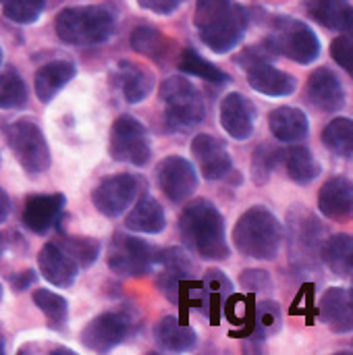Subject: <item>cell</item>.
Returning <instances> with one entry per match:
<instances>
[{
	"mask_svg": "<svg viewBox=\"0 0 353 355\" xmlns=\"http://www.w3.org/2000/svg\"><path fill=\"white\" fill-rule=\"evenodd\" d=\"M179 235L185 248L204 260L223 262L231 254L225 218L218 208L204 198H198L183 208L179 216Z\"/></svg>",
	"mask_w": 353,
	"mask_h": 355,
	"instance_id": "6da1fadb",
	"label": "cell"
},
{
	"mask_svg": "<svg viewBox=\"0 0 353 355\" xmlns=\"http://www.w3.org/2000/svg\"><path fill=\"white\" fill-rule=\"evenodd\" d=\"M233 243L239 254L270 262L281 252L283 225L266 206H252L235 223Z\"/></svg>",
	"mask_w": 353,
	"mask_h": 355,
	"instance_id": "7a4b0ae2",
	"label": "cell"
},
{
	"mask_svg": "<svg viewBox=\"0 0 353 355\" xmlns=\"http://www.w3.org/2000/svg\"><path fill=\"white\" fill-rule=\"evenodd\" d=\"M56 35L71 46L104 44L114 31V15L104 6H71L58 12Z\"/></svg>",
	"mask_w": 353,
	"mask_h": 355,
	"instance_id": "3957f363",
	"label": "cell"
},
{
	"mask_svg": "<svg viewBox=\"0 0 353 355\" xmlns=\"http://www.w3.org/2000/svg\"><path fill=\"white\" fill-rule=\"evenodd\" d=\"M160 100L164 102V123L173 133H185L198 127L206 116L204 98L198 87L181 77L173 75L160 85Z\"/></svg>",
	"mask_w": 353,
	"mask_h": 355,
	"instance_id": "277c9868",
	"label": "cell"
},
{
	"mask_svg": "<svg viewBox=\"0 0 353 355\" xmlns=\"http://www.w3.org/2000/svg\"><path fill=\"white\" fill-rule=\"evenodd\" d=\"M275 56L291 58L298 64H310L320 56V40L314 29L291 17H279L273 25V33L264 40Z\"/></svg>",
	"mask_w": 353,
	"mask_h": 355,
	"instance_id": "5b68a950",
	"label": "cell"
},
{
	"mask_svg": "<svg viewBox=\"0 0 353 355\" xmlns=\"http://www.w3.org/2000/svg\"><path fill=\"white\" fill-rule=\"evenodd\" d=\"M4 135H6V144L12 150L17 162L21 164V168L27 175L37 177L48 171L50 148H48V141H46L42 129L37 127V123H33L29 119L15 121L6 127Z\"/></svg>",
	"mask_w": 353,
	"mask_h": 355,
	"instance_id": "8992f818",
	"label": "cell"
},
{
	"mask_svg": "<svg viewBox=\"0 0 353 355\" xmlns=\"http://www.w3.org/2000/svg\"><path fill=\"white\" fill-rule=\"evenodd\" d=\"M158 252L148 241L127 235V233H114L110 248H108V268L125 279H139L150 275L156 268Z\"/></svg>",
	"mask_w": 353,
	"mask_h": 355,
	"instance_id": "52a82bcc",
	"label": "cell"
},
{
	"mask_svg": "<svg viewBox=\"0 0 353 355\" xmlns=\"http://www.w3.org/2000/svg\"><path fill=\"white\" fill-rule=\"evenodd\" d=\"M110 156L117 162L146 166L152 156L148 129L133 114H121L110 129Z\"/></svg>",
	"mask_w": 353,
	"mask_h": 355,
	"instance_id": "ba28073f",
	"label": "cell"
},
{
	"mask_svg": "<svg viewBox=\"0 0 353 355\" xmlns=\"http://www.w3.org/2000/svg\"><path fill=\"white\" fill-rule=\"evenodd\" d=\"M144 191H146V179L131 173H119L100 181V185L92 193V202L102 216L117 218L123 212H127V208H131L133 202Z\"/></svg>",
	"mask_w": 353,
	"mask_h": 355,
	"instance_id": "9c48e42d",
	"label": "cell"
},
{
	"mask_svg": "<svg viewBox=\"0 0 353 355\" xmlns=\"http://www.w3.org/2000/svg\"><path fill=\"white\" fill-rule=\"evenodd\" d=\"M248 25H250L248 8L233 2L231 6H227L221 15H216L212 21H208L198 31H200L202 42L212 52H216V54H229L246 37Z\"/></svg>",
	"mask_w": 353,
	"mask_h": 355,
	"instance_id": "30bf717a",
	"label": "cell"
},
{
	"mask_svg": "<svg viewBox=\"0 0 353 355\" xmlns=\"http://www.w3.org/2000/svg\"><path fill=\"white\" fill-rule=\"evenodd\" d=\"M131 333H133L131 316L123 310H114V312H104L94 320H89L83 327L79 339L85 349L96 354H108L114 347H119L123 341H127Z\"/></svg>",
	"mask_w": 353,
	"mask_h": 355,
	"instance_id": "8fae6325",
	"label": "cell"
},
{
	"mask_svg": "<svg viewBox=\"0 0 353 355\" xmlns=\"http://www.w3.org/2000/svg\"><path fill=\"white\" fill-rule=\"evenodd\" d=\"M156 268H160L158 279H156L158 291L169 302L179 304L187 281L193 279V262L189 254L183 248H166L158 252Z\"/></svg>",
	"mask_w": 353,
	"mask_h": 355,
	"instance_id": "7c38bea8",
	"label": "cell"
},
{
	"mask_svg": "<svg viewBox=\"0 0 353 355\" xmlns=\"http://www.w3.org/2000/svg\"><path fill=\"white\" fill-rule=\"evenodd\" d=\"M156 181L173 204H183L198 189V171L183 156H166L156 166Z\"/></svg>",
	"mask_w": 353,
	"mask_h": 355,
	"instance_id": "4fadbf2b",
	"label": "cell"
},
{
	"mask_svg": "<svg viewBox=\"0 0 353 355\" xmlns=\"http://www.w3.org/2000/svg\"><path fill=\"white\" fill-rule=\"evenodd\" d=\"M189 150L200 175L208 181H221L233 171V158L225 141L210 133H198L191 139Z\"/></svg>",
	"mask_w": 353,
	"mask_h": 355,
	"instance_id": "5bb4252c",
	"label": "cell"
},
{
	"mask_svg": "<svg viewBox=\"0 0 353 355\" xmlns=\"http://www.w3.org/2000/svg\"><path fill=\"white\" fill-rule=\"evenodd\" d=\"M218 116H221V127L229 137L237 141H246L252 137L256 125V106L248 96L239 92L227 94L221 102Z\"/></svg>",
	"mask_w": 353,
	"mask_h": 355,
	"instance_id": "9a60e30c",
	"label": "cell"
},
{
	"mask_svg": "<svg viewBox=\"0 0 353 355\" xmlns=\"http://www.w3.org/2000/svg\"><path fill=\"white\" fill-rule=\"evenodd\" d=\"M233 283L231 279L218 270V268H210L206 270L204 279L198 285L196 297H193V308H198L212 324H218V318L223 314V306L227 302V297L233 293Z\"/></svg>",
	"mask_w": 353,
	"mask_h": 355,
	"instance_id": "2e32d148",
	"label": "cell"
},
{
	"mask_svg": "<svg viewBox=\"0 0 353 355\" xmlns=\"http://www.w3.org/2000/svg\"><path fill=\"white\" fill-rule=\"evenodd\" d=\"M67 198L62 193L29 196L23 208V225L35 235H46L62 216Z\"/></svg>",
	"mask_w": 353,
	"mask_h": 355,
	"instance_id": "e0dca14e",
	"label": "cell"
},
{
	"mask_svg": "<svg viewBox=\"0 0 353 355\" xmlns=\"http://www.w3.org/2000/svg\"><path fill=\"white\" fill-rule=\"evenodd\" d=\"M306 98L320 112H337L345 104V89L341 79L331 69L320 67L306 83Z\"/></svg>",
	"mask_w": 353,
	"mask_h": 355,
	"instance_id": "ac0fdd59",
	"label": "cell"
},
{
	"mask_svg": "<svg viewBox=\"0 0 353 355\" xmlns=\"http://www.w3.org/2000/svg\"><path fill=\"white\" fill-rule=\"evenodd\" d=\"M37 266H40L42 277L50 285H54L58 289L71 287L77 281L79 270H81L77 266V262L56 241H50V243H46L40 250V254H37Z\"/></svg>",
	"mask_w": 353,
	"mask_h": 355,
	"instance_id": "d6986e66",
	"label": "cell"
},
{
	"mask_svg": "<svg viewBox=\"0 0 353 355\" xmlns=\"http://www.w3.org/2000/svg\"><path fill=\"white\" fill-rule=\"evenodd\" d=\"M318 208L333 223H347L353 212V185L347 177L329 179L318 191Z\"/></svg>",
	"mask_w": 353,
	"mask_h": 355,
	"instance_id": "ffe728a7",
	"label": "cell"
},
{
	"mask_svg": "<svg viewBox=\"0 0 353 355\" xmlns=\"http://www.w3.org/2000/svg\"><path fill=\"white\" fill-rule=\"evenodd\" d=\"M320 320L337 335H345L353 329V295L352 289L331 287L318 304Z\"/></svg>",
	"mask_w": 353,
	"mask_h": 355,
	"instance_id": "44dd1931",
	"label": "cell"
},
{
	"mask_svg": "<svg viewBox=\"0 0 353 355\" xmlns=\"http://www.w3.org/2000/svg\"><path fill=\"white\" fill-rule=\"evenodd\" d=\"M246 71H248V83L252 85V89H256L262 96L285 98L298 89V79L293 75L273 67L270 62H258Z\"/></svg>",
	"mask_w": 353,
	"mask_h": 355,
	"instance_id": "7402d4cb",
	"label": "cell"
},
{
	"mask_svg": "<svg viewBox=\"0 0 353 355\" xmlns=\"http://www.w3.org/2000/svg\"><path fill=\"white\" fill-rule=\"evenodd\" d=\"M112 81L129 104H137L146 100L150 92L154 89V75L141 64L131 62V60H121L117 64Z\"/></svg>",
	"mask_w": 353,
	"mask_h": 355,
	"instance_id": "603a6c76",
	"label": "cell"
},
{
	"mask_svg": "<svg viewBox=\"0 0 353 355\" xmlns=\"http://www.w3.org/2000/svg\"><path fill=\"white\" fill-rule=\"evenodd\" d=\"M154 341L162 352L187 354L198 345V333L177 316H164L154 324Z\"/></svg>",
	"mask_w": 353,
	"mask_h": 355,
	"instance_id": "cb8c5ba5",
	"label": "cell"
},
{
	"mask_svg": "<svg viewBox=\"0 0 353 355\" xmlns=\"http://www.w3.org/2000/svg\"><path fill=\"white\" fill-rule=\"evenodd\" d=\"M125 227L129 231H133V233L158 235L166 227V216H164L162 206L152 196L141 193L133 202V206H131V210H129V214L125 218Z\"/></svg>",
	"mask_w": 353,
	"mask_h": 355,
	"instance_id": "d4e9b609",
	"label": "cell"
},
{
	"mask_svg": "<svg viewBox=\"0 0 353 355\" xmlns=\"http://www.w3.org/2000/svg\"><path fill=\"white\" fill-rule=\"evenodd\" d=\"M268 127L275 139L283 144H298L310 133V123L304 110L293 106H279L268 114Z\"/></svg>",
	"mask_w": 353,
	"mask_h": 355,
	"instance_id": "484cf974",
	"label": "cell"
},
{
	"mask_svg": "<svg viewBox=\"0 0 353 355\" xmlns=\"http://www.w3.org/2000/svg\"><path fill=\"white\" fill-rule=\"evenodd\" d=\"M77 67L69 60H52L37 69L33 79V89L40 102L48 104L56 98V94L75 77Z\"/></svg>",
	"mask_w": 353,
	"mask_h": 355,
	"instance_id": "4316f807",
	"label": "cell"
},
{
	"mask_svg": "<svg viewBox=\"0 0 353 355\" xmlns=\"http://www.w3.org/2000/svg\"><path fill=\"white\" fill-rule=\"evenodd\" d=\"M322 262L335 277L350 279L353 270V239L347 233L333 235L320 245Z\"/></svg>",
	"mask_w": 353,
	"mask_h": 355,
	"instance_id": "83f0119b",
	"label": "cell"
},
{
	"mask_svg": "<svg viewBox=\"0 0 353 355\" xmlns=\"http://www.w3.org/2000/svg\"><path fill=\"white\" fill-rule=\"evenodd\" d=\"M308 15L327 29H352V6L347 0H308Z\"/></svg>",
	"mask_w": 353,
	"mask_h": 355,
	"instance_id": "f1b7e54d",
	"label": "cell"
},
{
	"mask_svg": "<svg viewBox=\"0 0 353 355\" xmlns=\"http://www.w3.org/2000/svg\"><path fill=\"white\" fill-rule=\"evenodd\" d=\"M281 162L285 164V171L293 183L308 185L320 175V162L312 154V150L304 146H293L287 150H281Z\"/></svg>",
	"mask_w": 353,
	"mask_h": 355,
	"instance_id": "f546056e",
	"label": "cell"
},
{
	"mask_svg": "<svg viewBox=\"0 0 353 355\" xmlns=\"http://www.w3.org/2000/svg\"><path fill=\"white\" fill-rule=\"evenodd\" d=\"M283 327V316H281V308L277 302H260L254 304V314L250 320V327L246 329V333H241V337L246 339H254V341H266L268 337L277 335Z\"/></svg>",
	"mask_w": 353,
	"mask_h": 355,
	"instance_id": "4dcf8cb0",
	"label": "cell"
},
{
	"mask_svg": "<svg viewBox=\"0 0 353 355\" xmlns=\"http://www.w3.org/2000/svg\"><path fill=\"white\" fill-rule=\"evenodd\" d=\"M177 69L181 73H187V75H193V77H200L204 81H210V83H229V75L218 69L216 64H212L210 60H206L200 52H196L193 48H185L177 60Z\"/></svg>",
	"mask_w": 353,
	"mask_h": 355,
	"instance_id": "1f68e13d",
	"label": "cell"
},
{
	"mask_svg": "<svg viewBox=\"0 0 353 355\" xmlns=\"http://www.w3.org/2000/svg\"><path fill=\"white\" fill-rule=\"evenodd\" d=\"M322 144L337 158L350 160L353 154V123L347 116L331 121L322 131Z\"/></svg>",
	"mask_w": 353,
	"mask_h": 355,
	"instance_id": "d6a6232c",
	"label": "cell"
},
{
	"mask_svg": "<svg viewBox=\"0 0 353 355\" xmlns=\"http://www.w3.org/2000/svg\"><path fill=\"white\" fill-rule=\"evenodd\" d=\"M33 304L48 318V327L52 331H64L67 329L69 302L62 295H58L50 289H37V291H33Z\"/></svg>",
	"mask_w": 353,
	"mask_h": 355,
	"instance_id": "836d02e7",
	"label": "cell"
},
{
	"mask_svg": "<svg viewBox=\"0 0 353 355\" xmlns=\"http://www.w3.org/2000/svg\"><path fill=\"white\" fill-rule=\"evenodd\" d=\"M75 262L79 268H89L100 256V241L94 237H77V235H60L56 241Z\"/></svg>",
	"mask_w": 353,
	"mask_h": 355,
	"instance_id": "e575fe53",
	"label": "cell"
},
{
	"mask_svg": "<svg viewBox=\"0 0 353 355\" xmlns=\"http://www.w3.org/2000/svg\"><path fill=\"white\" fill-rule=\"evenodd\" d=\"M131 48L137 54H144L150 58H162L169 50V42L158 29L141 25V27L133 29V33H131Z\"/></svg>",
	"mask_w": 353,
	"mask_h": 355,
	"instance_id": "d590c367",
	"label": "cell"
},
{
	"mask_svg": "<svg viewBox=\"0 0 353 355\" xmlns=\"http://www.w3.org/2000/svg\"><path fill=\"white\" fill-rule=\"evenodd\" d=\"M27 102V85L17 71L0 73V110L21 108Z\"/></svg>",
	"mask_w": 353,
	"mask_h": 355,
	"instance_id": "8d00e7d4",
	"label": "cell"
},
{
	"mask_svg": "<svg viewBox=\"0 0 353 355\" xmlns=\"http://www.w3.org/2000/svg\"><path fill=\"white\" fill-rule=\"evenodd\" d=\"M281 162V150L270 144H260L252 154V179L256 185H264Z\"/></svg>",
	"mask_w": 353,
	"mask_h": 355,
	"instance_id": "74e56055",
	"label": "cell"
},
{
	"mask_svg": "<svg viewBox=\"0 0 353 355\" xmlns=\"http://www.w3.org/2000/svg\"><path fill=\"white\" fill-rule=\"evenodd\" d=\"M0 4L8 21L19 25H31L44 12L46 0H0Z\"/></svg>",
	"mask_w": 353,
	"mask_h": 355,
	"instance_id": "f35d334b",
	"label": "cell"
},
{
	"mask_svg": "<svg viewBox=\"0 0 353 355\" xmlns=\"http://www.w3.org/2000/svg\"><path fill=\"white\" fill-rule=\"evenodd\" d=\"M223 312L227 314V318L233 324H246V327H250V320H252V314H254V302H252V297L237 295L233 291L227 297V302L223 306Z\"/></svg>",
	"mask_w": 353,
	"mask_h": 355,
	"instance_id": "ab89813d",
	"label": "cell"
},
{
	"mask_svg": "<svg viewBox=\"0 0 353 355\" xmlns=\"http://www.w3.org/2000/svg\"><path fill=\"white\" fill-rule=\"evenodd\" d=\"M233 0H198L196 2V12H193V23L196 27H204L208 21H212L216 15H221L227 6H231Z\"/></svg>",
	"mask_w": 353,
	"mask_h": 355,
	"instance_id": "60d3db41",
	"label": "cell"
},
{
	"mask_svg": "<svg viewBox=\"0 0 353 355\" xmlns=\"http://www.w3.org/2000/svg\"><path fill=\"white\" fill-rule=\"evenodd\" d=\"M331 56L333 60L345 71V73H353V48L352 37L350 35H339L337 40H333L331 44Z\"/></svg>",
	"mask_w": 353,
	"mask_h": 355,
	"instance_id": "b9f144b4",
	"label": "cell"
},
{
	"mask_svg": "<svg viewBox=\"0 0 353 355\" xmlns=\"http://www.w3.org/2000/svg\"><path fill=\"white\" fill-rule=\"evenodd\" d=\"M273 56H275V52L268 48L266 42H262V46H252V48L243 50V52H241V58L237 60V64L250 69V67H254V64H258V62H268Z\"/></svg>",
	"mask_w": 353,
	"mask_h": 355,
	"instance_id": "7bdbcfd3",
	"label": "cell"
},
{
	"mask_svg": "<svg viewBox=\"0 0 353 355\" xmlns=\"http://www.w3.org/2000/svg\"><path fill=\"white\" fill-rule=\"evenodd\" d=\"M241 285H243L248 291L256 293V291H268V289L273 287V281H270V277H268L266 270H256V268H252V270H246V272L241 275Z\"/></svg>",
	"mask_w": 353,
	"mask_h": 355,
	"instance_id": "ee69618b",
	"label": "cell"
},
{
	"mask_svg": "<svg viewBox=\"0 0 353 355\" xmlns=\"http://www.w3.org/2000/svg\"><path fill=\"white\" fill-rule=\"evenodd\" d=\"M137 4L156 15H171L183 4V0H137Z\"/></svg>",
	"mask_w": 353,
	"mask_h": 355,
	"instance_id": "f6af8a7d",
	"label": "cell"
},
{
	"mask_svg": "<svg viewBox=\"0 0 353 355\" xmlns=\"http://www.w3.org/2000/svg\"><path fill=\"white\" fill-rule=\"evenodd\" d=\"M35 281V275H33V270H23V272H19L17 277H12V287H15V291H23V289H27L31 283Z\"/></svg>",
	"mask_w": 353,
	"mask_h": 355,
	"instance_id": "bcb514c9",
	"label": "cell"
},
{
	"mask_svg": "<svg viewBox=\"0 0 353 355\" xmlns=\"http://www.w3.org/2000/svg\"><path fill=\"white\" fill-rule=\"evenodd\" d=\"M10 214V198L6 196V191L0 187V225L8 218Z\"/></svg>",
	"mask_w": 353,
	"mask_h": 355,
	"instance_id": "7dc6e473",
	"label": "cell"
},
{
	"mask_svg": "<svg viewBox=\"0 0 353 355\" xmlns=\"http://www.w3.org/2000/svg\"><path fill=\"white\" fill-rule=\"evenodd\" d=\"M4 354V339H2V335H0V355Z\"/></svg>",
	"mask_w": 353,
	"mask_h": 355,
	"instance_id": "c3c4849f",
	"label": "cell"
},
{
	"mask_svg": "<svg viewBox=\"0 0 353 355\" xmlns=\"http://www.w3.org/2000/svg\"><path fill=\"white\" fill-rule=\"evenodd\" d=\"M0 62H2V48H0Z\"/></svg>",
	"mask_w": 353,
	"mask_h": 355,
	"instance_id": "681fc988",
	"label": "cell"
},
{
	"mask_svg": "<svg viewBox=\"0 0 353 355\" xmlns=\"http://www.w3.org/2000/svg\"><path fill=\"white\" fill-rule=\"evenodd\" d=\"M0 300H2V287H0Z\"/></svg>",
	"mask_w": 353,
	"mask_h": 355,
	"instance_id": "f907efd6",
	"label": "cell"
},
{
	"mask_svg": "<svg viewBox=\"0 0 353 355\" xmlns=\"http://www.w3.org/2000/svg\"><path fill=\"white\" fill-rule=\"evenodd\" d=\"M0 254H2V241H0Z\"/></svg>",
	"mask_w": 353,
	"mask_h": 355,
	"instance_id": "816d5d0a",
	"label": "cell"
}]
</instances>
